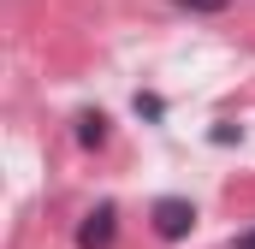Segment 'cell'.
I'll return each mask as SVG.
<instances>
[{
    "mask_svg": "<svg viewBox=\"0 0 255 249\" xmlns=\"http://www.w3.org/2000/svg\"><path fill=\"white\" fill-rule=\"evenodd\" d=\"M148 214H154V232H160L166 244H178V238H190V232H196V208L184 202V196H160Z\"/></svg>",
    "mask_w": 255,
    "mask_h": 249,
    "instance_id": "obj_1",
    "label": "cell"
},
{
    "mask_svg": "<svg viewBox=\"0 0 255 249\" xmlns=\"http://www.w3.org/2000/svg\"><path fill=\"white\" fill-rule=\"evenodd\" d=\"M136 113H142V119H160L166 107H160V95H136Z\"/></svg>",
    "mask_w": 255,
    "mask_h": 249,
    "instance_id": "obj_5",
    "label": "cell"
},
{
    "mask_svg": "<svg viewBox=\"0 0 255 249\" xmlns=\"http://www.w3.org/2000/svg\"><path fill=\"white\" fill-rule=\"evenodd\" d=\"M172 6H184V12H226L232 0H172Z\"/></svg>",
    "mask_w": 255,
    "mask_h": 249,
    "instance_id": "obj_4",
    "label": "cell"
},
{
    "mask_svg": "<svg viewBox=\"0 0 255 249\" xmlns=\"http://www.w3.org/2000/svg\"><path fill=\"white\" fill-rule=\"evenodd\" d=\"M113 232H119V208L101 202V208L83 214V226H77V249H107V244H113Z\"/></svg>",
    "mask_w": 255,
    "mask_h": 249,
    "instance_id": "obj_2",
    "label": "cell"
},
{
    "mask_svg": "<svg viewBox=\"0 0 255 249\" xmlns=\"http://www.w3.org/2000/svg\"><path fill=\"white\" fill-rule=\"evenodd\" d=\"M238 249H255V226H250V232H238Z\"/></svg>",
    "mask_w": 255,
    "mask_h": 249,
    "instance_id": "obj_6",
    "label": "cell"
},
{
    "mask_svg": "<svg viewBox=\"0 0 255 249\" xmlns=\"http://www.w3.org/2000/svg\"><path fill=\"white\" fill-rule=\"evenodd\" d=\"M77 142L83 148H101L107 142V113H77Z\"/></svg>",
    "mask_w": 255,
    "mask_h": 249,
    "instance_id": "obj_3",
    "label": "cell"
}]
</instances>
